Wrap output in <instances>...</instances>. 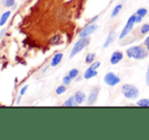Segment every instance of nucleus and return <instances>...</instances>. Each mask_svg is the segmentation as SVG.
Listing matches in <instances>:
<instances>
[{
	"mask_svg": "<svg viewBox=\"0 0 149 140\" xmlns=\"http://www.w3.org/2000/svg\"><path fill=\"white\" fill-rule=\"evenodd\" d=\"M148 50L146 48L142 47V46H132V47L128 48L126 51V55L130 58V59H135V60H144L148 57Z\"/></svg>",
	"mask_w": 149,
	"mask_h": 140,
	"instance_id": "obj_1",
	"label": "nucleus"
},
{
	"mask_svg": "<svg viewBox=\"0 0 149 140\" xmlns=\"http://www.w3.org/2000/svg\"><path fill=\"white\" fill-rule=\"evenodd\" d=\"M122 93L123 95L128 100H136L139 97V89L137 86L133 84H130V83H126L122 86Z\"/></svg>",
	"mask_w": 149,
	"mask_h": 140,
	"instance_id": "obj_2",
	"label": "nucleus"
},
{
	"mask_svg": "<svg viewBox=\"0 0 149 140\" xmlns=\"http://www.w3.org/2000/svg\"><path fill=\"white\" fill-rule=\"evenodd\" d=\"M89 42H90V39L88 37H85V38H80L78 41L75 43L74 47H73L72 51L70 53V58H73L75 55L79 53L80 51H82L85 47L89 45Z\"/></svg>",
	"mask_w": 149,
	"mask_h": 140,
	"instance_id": "obj_3",
	"label": "nucleus"
},
{
	"mask_svg": "<svg viewBox=\"0 0 149 140\" xmlns=\"http://www.w3.org/2000/svg\"><path fill=\"white\" fill-rule=\"evenodd\" d=\"M135 18H136V13L132 14V15L130 16L129 18H128V20H127V22H126L125 26L123 28L121 34H120V36H119V39L120 40L124 39L126 36H128V35L130 34V32H132V30H133V28H134V24H136V22H135Z\"/></svg>",
	"mask_w": 149,
	"mask_h": 140,
	"instance_id": "obj_4",
	"label": "nucleus"
},
{
	"mask_svg": "<svg viewBox=\"0 0 149 140\" xmlns=\"http://www.w3.org/2000/svg\"><path fill=\"white\" fill-rule=\"evenodd\" d=\"M104 81L109 86H116L117 84L121 82V78L118 75L115 74L114 72H108L104 76Z\"/></svg>",
	"mask_w": 149,
	"mask_h": 140,
	"instance_id": "obj_5",
	"label": "nucleus"
},
{
	"mask_svg": "<svg viewBox=\"0 0 149 140\" xmlns=\"http://www.w3.org/2000/svg\"><path fill=\"white\" fill-rule=\"evenodd\" d=\"M98 29V26L93 24H89L88 26H84L82 30L79 32V37L80 38H85V37H88L91 34H93L96 30Z\"/></svg>",
	"mask_w": 149,
	"mask_h": 140,
	"instance_id": "obj_6",
	"label": "nucleus"
},
{
	"mask_svg": "<svg viewBox=\"0 0 149 140\" xmlns=\"http://www.w3.org/2000/svg\"><path fill=\"white\" fill-rule=\"evenodd\" d=\"M98 93H100V88H98V87H92V88L90 89L88 98H87V105L92 106L95 104V102L97 101Z\"/></svg>",
	"mask_w": 149,
	"mask_h": 140,
	"instance_id": "obj_7",
	"label": "nucleus"
},
{
	"mask_svg": "<svg viewBox=\"0 0 149 140\" xmlns=\"http://www.w3.org/2000/svg\"><path fill=\"white\" fill-rule=\"evenodd\" d=\"M123 58H124V54L120 51H116L112 54V56H111L110 62L112 65H117V64H119L120 62L123 60Z\"/></svg>",
	"mask_w": 149,
	"mask_h": 140,
	"instance_id": "obj_8",
	"label": "nucleus"
},
{
	"mask_svg": "<svg viewBox=\"0 0 149 140\" xmlns=\"http://www.w3.org/2000/svg\"><path fill=\"white\" fill-rule=\"evenodd\" d=\"M116 38H117V33L114 32V31H113V32H111L110 34L108 35V38H107L106 42H104V48L110 47V46L112 45V43H114V41L116 40Z\"/></svg>",
	"mask_w": 149,
	"mask_h": 140,
	"instance_id": "obj_9",
	"label": "nucleus"
},
{
	"mask_svg": "<svg viewBox=\"0 0 149 140\" xmlns=\"http://www.w3.org/2000/svg\"><path fill=\"white\" fill-rule=\"evenodd\" d=\"M85 98H86V95H85V93H83V91H77L74 95L75 103H76L77 105H81V104L85 101Z\"/></svg>",
	"mask_w": 149,
	"mask_h": 140,
	"instance_id": "obj_10",
	"label": "nucleus"
},
{
	"mask_svg": "<svg viewBox=\"0 0 149 140\" xmlns=\"http://www.w3.org/2000/svg\"><path fill=\"white\" fill-rule=\"evenodd\" d=\"M96 75H97V71L95 69H92L91 67H88L85 70L84 74H83V77H84V79H90V78H92V77H95Z\"/></svg>",
	"mask_w": 149,
	"mask_h": 140,
	"instance_id": "obj_11",
	"label": "nucleus"
},
{
	"mask_svg": "<svg viewBox=\"0 0 149 140\" xmlns=\"http://www.w3.org/2000/svg\"><path fill=\"white\" fill-rule=\"evenodd\" d=\"M62 59H63V54L62 53L56 54V55L53 57V59H52L51 66H52V67H55V66H57L58 64H59L60 62L62 61Z\"/></svg>",
	"mask_w": 149,
	"mask_h": 140,
	"instance_id": "obj_12",
	"label": "nucleus"
},
{
	"mask_svg": "<svg viewBox=\"0 0 149 140\" xmlns=\"http://www.w3.org/2000/svg\"><path fill=\"white\" fill-rule=\"evenodd\" d=\"M122 8H123V5H122V4H117V5L115 6L114 9H113L112 14H111V17L114 18V17H116V16H118V14L121 12Z\"/></svg>",
	"mask_w": 149,
	"mask_h": 140,
	"instance_id": "obj_13",
	"label": "nucleus"
},
{
	"mask_svg": "<svg viewBox=\"0 0 149 140\" xmlns=\"http://www.w3.org/2000/svg\"><path fill=\"white\" fill-rule=\"evenodd\" d=\"M9 15H10V11H6L2 14L1 18H0V26H3V24H6L7 20L9 18Z\"/></svg>",
	"mask_w": 149,
	"mask_h": 140,
	"instance_id": "obj_14",
	"label": "nucleus"
},
{
	"mask_svg": "<svg viewBox=\"0 0 149 140\" xmlns=\"http://www.w3.org/2000/svg\"><path fill=\"white\" fill-rule=\"evenodd\" d=\"M94 59H95V54H94V53L87 54L86 57H85V63H86V64H91L92 62L94 61Z\"/></svg>",
	"mask_w": 149,
	"mask_h": 140,
	"instance_id": "obj_15",
	"label": "nucleus"
},
{
	"mask_svg": "<svg viewBox=\"0 0 149 140\" xmlns=\"http://www.w3.org/2000/svg\"><path fill=\"white\" fill-rule=\"evenodd\" d=\"M138 107H149V99H141L136 103Z\"/></svg>",
	"mask_w": 149,
	"mask_h": 140,
	"instance_id": "obj_16",
	"label": "nucleus"
},
{
	"mask_svg": "<svg viewBox=\"0 0 149 140\" xmlns=\"http://www.w3.org/2000/svg\"><path fill=\"white\" fill-rule=\"evenodd\" d=\"M147 12H148V10L146 9V8L141 7V8H139V9H137L136 14H137V15H139V16H141V17H144V16L147 15Z\"/></svg>",
	"mask_w": 149,
	"mask_h": 140,
	"instance_id": "obj_17",
	"label": "nucleus"
},
{
	"mask_svg": "<svg viewBox=\"0 0 149 140\" xmlns=\"http://www.w3.org/2000/svg\"><path fill=\"white\" fill-rule=\"evenodd\" d=\"M75 99H74V97H71V98H69L68 100H67L66 102H65L63 105H64L65 107H72V106H74L75 105Z\"/></svg>",
	"mask_w": 149,
	"mask_h": 140,
	"instance_id": "obj_18",
	"label": "nucleus"
},
{
	"mask_svg": "<svg viewBox=\"0 0 149 140\" xmlns=\"http://www.w3.org/2000/svg\"><path fill=\"white\" fill-rule=\"evenodd\" d=\"M140 33L142 35H147L149 33V24H144L140 29Z\"/></svg>",
	"mask_w": 149,
	"mask_h": 140,
	"instance_id": "obj_19",
	"label": "nucleus"
},
{
	"mask_svg": "<svg viewBox=\"0 0 149 140\" xmlns=\"http://www.w3.org/2000/svg\"><path fill=\"white\" fill-rule=\"evenodd\" d=\"M78 74H79V71L78 69H71L70 71H69V73H68V75L71 77L72 79H74V78H76L77 76H78Z\"/></svg>",
	"mask_w": 149,
	"mask_h": 140,
	"instance_id": "obj_20",
	"label": "nucleus"
},
{
	"mask_svg": "<svg viewBox=\"0 0 149 140\" xmlns=\"http://www.w3.org/2000/svg\"><path fill=\"white\" fill-rule=\"evenodd\" d=\"M65 91H66L65 85H60V86H58L57 89H56V93H57V95H62V93H65Z\"/></svg>",
	"mask_w": 149,
	"mask_h": 140,
	"instance_id": "obj_21",
	"label": "nucleus"
},
{
	"mask_svg": "<svg viewBox=\"0 0 149 140\" xmlns=\"http://www.w3.org/2000/svg\"><path fill=\"white\" fill-rule=\"evenodd\" d=\"M3 5L5 7H11L14 5V0H3Z\"/></svg>",
	"mask_w": 149,
	"mask_h": 140,
	"instance_id": "obj_22",
	"label": "nucleus"
},
{
	"mask_svg": "<svg viewBox=\"0 0 149 140\" xmlns=\"http://www.w3.org/2000/svg\"><path fill=\"white\" fill-rule=\"evenodd\" d=\"M71 80H72V78H71L69 75H66V76L63 77V83H64L65 85H69V84H70Z\"/></svg>",
	"mask_w": 149,
	"mask_h": 140,
	"instance_id": "obj_23",
	"label": "nucleus"
},
{
	"mask_svg": "<svg viewBox=\"0 0 149 140\" xmlns=\"http://www.w3.org/2000/svg\"><path fill=\"white\" fill-rule=\"evenodd\" d=\"M100 61H93L91 64H90V67H91L92 69H95V70H97L98 68H100Z\"/></svg>",
	"mask_w": 149,
	"mask_h": 140,
	"instance_id": "obj_24",
	"label": "nucleus"
},
{
	"mask_svg": "<svg viewBox=\"0 0 149 140\" xmlns=\"http://www.w3.org/2000/svg\"><path fill=\"white\" fill-rule=\"evenodd\" d=\"M145 82H146V85H147V86H149V64H148L147 70H146V75H145Z\"/></svg>",
	"mask_w": 149,
	"mask_h": 140,
	"instance_id": "obj_25",
	"label": "nucleus"
},
{
	"mask_svg": "<svg viewBox=\"0 0 149 140\" xmlns=\"http://www.w3.org/2000/svg\"><path fill=\"white\" fill-rule=\"evenodd\" d=\"M143 44H144V46H145L146 49H147V50H148V52H149V36H148L147 38H146L145 40H144Z\"/></svg>",
	"mask_w": 149,
	"mask_h": 140,
	"instance_id": "obj_26",
	"label": "nucleus"
},
{
	"mask_svg": "<svg viewBox=\"0 0 149 140\" xmlns=\"http://www.w3.org/2000/svg\"><path fill=\"white\" fill-rule=\"evenodd\" d=\"M142 18H143V17H141V16H139V15H137V14H136L135 22H136V24H140V22H142Z\"/></svg>",
	"mask_w": 149,
	"mask_h": 140,
	"instance_id": "obj_27",
	"label": "nucleus"
},
{
	"mask_svg": "<svg viewBox=\"0 0 149 140\" xmlns=\"http://www.w3.org/2000/svg\"><path fill=\"white\" fill-rule=\"evenodd\" d=\"M59 39H60L59 36H56V37H54L53 39H52V41H51V42H52V44H56L58 41H59Z\"/></svg>",
	"mask_w": 149,
	"mask_h": 140,
	"instance_id": "obj_28",
	"label": "nucleus"
},
{
	"mask_svg": "<svg viewBox=\"0 0 149 140\" xmlns=\"http://www.w3.org/2000/svg\"><path fill=\"white\" fill-rule=\"evenodd\" d=\"M28 85H26V86H24V87H22V91H20V95H24V93H26V89H28Z\"/></svg>",
	"mask_w": 149,
	"mask_h": 140,
	"instance_id": "obj_29",
	"label": "nucleus"
},
{
	"mask_svg": "<svg viewBox=\"0 0 149 140\" xmlns=\"http://www.w3.org/2000/svg\"><path fill=\"white\" fill-rule=\"evenodd\" d=\"M97 17H98V16H94V17H93V20H92L91 22H90V24H93V22H95L96 20H97Z\"/></svg>",
	"mask_w": 149,
	"mask_h": 140,
	"instance_id": "obj_30",
	"label": "nucleus"
},
{
	"mask_svg": "<svg viewBox=\"0 0 149 140\" xmlns=\"http://www.w3.org/2000/svg\"><path fill=\"white\" fill-rule=\"evenodd\" d=\"M4 32H5V31H4V30H2L1 32H0V39H1V38H2V36H3Z\"/></svg>",
	"mask_w": 149,
	"mask_h": 140,
	"instance_id": "obj_31",
	"label": "nucleus"
}]
</instances>
